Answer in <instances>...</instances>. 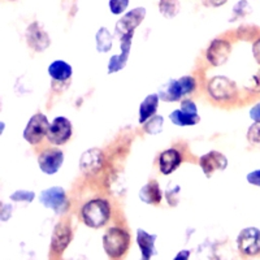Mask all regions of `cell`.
<instances>
[{"instance_id": "cell-18", "label": "cell", "mask_w": 260, "mask_h": 260, "mask_svg": "<svg viewBox=\"0 0 260 260\" xmlns=\"http://www.w3.org/2000/svg\"><path fill=\"white\" fill-rule=\"evenodd\" d=\"M181 162L182 157L180 151L176 148H168L159 155V171L161 172V175L168 176L181 166Z\"/></svg>"}, {"instance_id": "cell-29", "label": "cell", "mask_w": 260, "mask_h": 260, "mask_svg": "<svg viewBox=\"0 0 260 260\" xmlns=\"http://www.w3.org/2000/svg\"><path fill=\"white\" fill-rule=\"evenodd\" d=\"M130 0H110V11L112 15L117 16L125 12V9L129 6Z\"/></svg>"}, {"instance_id": "cell-24", "label": "cell", "mask_w": 260, "mask_h": 260, "mask_svg": "<svg viewBox=\"0 0 260 260\" xmlns=\"http://www.w3.org/2000/svg\"><path fill=\"white\" fill-rule=\"evenodd\" d=\"M159 11L164 18H175L181 11L180 0H159Z\"/></svg>"}, {"instance_id": "cell-25", "label": "cell", "mask_w": 260, "mask_h": 260, "mask_svg": "<svg viewBox=\"0 0 260 260\" xmlns=\"http://www.w3.org/2000/svg\"><path fill=\"white\" fill-rule=\"evenodd\" d=\"M162 124H164V117L160 115H154L143 124V130L145 133L151 134V136L160 134L162 132Z\"/></svg>"}, {"instance_id": "cell-11", "label": "cell", "mask_w": 260, "mask_h": 260, "mask_svg": "<svg viewBox=\"0 0 260 260\" xmlns=\"http://www.w3.org/2000/svg\"><path fill=\"white\" fill-rule=\"evenodd\" d=\"M73 133V126L72 122L64 116H59L50 124L47 132V141L51 145L61 146L65 145L71 139Z\"/></svg>"}, {"instance_id": "cell-3", "label": "cell", "mask_w": 260, "mask_h": 260, "mask_svg": "<svg viewBox=\"0 0 260 260\" xmlns=\"http://www.w3.org/2000/svg\"><path fill=\"white\" fill-rule=\"evenodd\" d=\"M130 246V234L124 228L112 226L103 236L104 252L111 259H121Z\"/></svg>"}, {"instance_id": "cell-7", "label": "cell", "mask_w": 260, "mask_h": 260, "mask_svg": "<svg viewBox=\"0 0 260 260\" xmlns=\"http://www.w3.org/2000/svg\"><path fill=\"white\" fill-rule=\"evenodd\" d=\"M237 246L241 254L246 257L260 255V231L257 228H245L237 237Z\"/></svg>"}, {"instance_id": "cell-31", "label": "cell", "mask_w": 260, "mask_h": 260, "mask_svg": "<svg viewBox=\"0 0 260 260\" xmlns=\"http://www.w3.org/2000/svg\"><path fill=\"white\" fill-rule=\"evenodd\" d=\"M246 90L252 94H260V71H257L256 73L254 74L248 82V85L246 86Z\"/></svg>"}, {"instance_id": "cell-2", "label": "cell", "mask_w": 260, "mask_h": 260, "mask_svg": "<svg viewBox=\"0 0 260 260\" xmlns=\"http://www.w3.org/2000/svg\"><path fill=\"white\" fill-rule=\"evenodd\" d=\"M197 89V81L191 76H183V77L175 80V78H171V80L167 81L164 85L161 86L157 91L160 96V101L164 102H178L180 99H182L183 96H187L191 92L195 91Z\"/></svg>"}, {"instance_id": "cell-4", "label": "cell", "mask_w": 260, "mask_h": 260, "mask_svg": "<svg viewBox=\"0 0 260 260\" xmlns=\"http://www.w3.org/2000/svg\"><path fill=\"white\" fill-rule=\"evenodd\" d=\"M207 92L216 103H232L238 98V86L231 78L225 76H216L208 82Z\"/></svg>"}, {"instance_id": "cell-19", "label": "cell", "mask_w": 260, "mask_h": 260, "mask_svg": "<svg viewBox=\"0 0 260 260\" xmlns=\"http://www.w3.org/2000/svg\"><path fill=\"white\" fill-rule=\"evenodd\" d=\"M157 240L156 234H150L143 229L137 231V243L141 250L143 260H150L154 256L156 250H155V241Z\"/></svg>"}, {"instance_id": "cell-37", "label": "cell", "mask_w": 260, "mask_h": 260, "mask_svg": "<svg viewBox=\"0 0 260 260\" xmlns=\"http://www.w3.org/2000/svg\"><path fill=\"white\" fill-rule=\"evenodd\" d=\"M190 257V251L187 250H182V251L178 252L175 256V260H187Z\"/></svg>"}, {"instance_id": "cell-23", "label": "cell", "mask_w": 260, "mask_h": 260, "mask_svg": "<svg viewBox=\"0 0 260 260\" xmlns=\"http://www.w3.org/2000/svg\"><path fill=\"white\" fill-rule=\"evenodd\" d=\"M95 43H96L98 52H110L113 46V37L110 30L107 29V27H101V29L98 30L96 36H95Z\"/></svg>"}, {"instance_id": "cell-15", "label": "cell", "mask_w": 260, "mask_h": 260, "mask_svg": "<svg viewBox=\"0 0 260 260\" xmlns=\"http://www.w3.org/2000/svg\"><path fill=\"white\" fill-rule=\"evenodd\" d=\"M25 37H26L27 46L36 52H45L51 45L50 37L43 26L37 21L27 26Z\"/></svg>"}, {"instance_id": "cell-14", "label": "cell", "mask_w": 260, "mask_h": 260, "mask_svg": "<svg viewBox=\"0 0 260 260\" xmlns=\"http://www.w3.org/2000/svg\"><path fill=\"white\" fill-rule=\"evenodd\" d=\"M64 162V154L59 148H47L38 156V166L45 175L52 176L59 172Z\"/></svg>"}, {"instance_id": "cell-6", "label": "cell", "mask_w": 260, "mask_h": 260, "mask_svg": "<svg viewBox=\"0 0 260 260\" xmlns=\"http://www.w3.org/2000/svg\"><path fill=\"white\" fill-rule=\"evenodd\" d=\"M48 127H50V122H48L47 116L38 112L30 117L22 136H24L25 141L30 145H39L43 141V138L47 137Z\"/></svg>"}, {"instance_id": "cell-17", "label": "cell", "mask_w": 260, "mask_h": 260, "mask_svg": "<svg viewBox=\"0 0 260 260\" xmlns=\"http://www.w3.org/2000/svg\"><path fill=\"white\" fill-rule=\"evenodd\" d=\"M132 41H133V36H124L120 38L121 52L118 53V55H113L110 59V61H108V74L117 73V72L122 71L125 68L127 60H129Z\"/></svg>"}, {"instance_id": "cell-13", "label": "cell", "mask_w": 260, "mask_h": 260, "mask_svg": "<svg viewBox=\"0 0 260 260\" xmlns=\"http://www.w3.org/2000/svg\"><path fill=\"white\" fill-rule=\"evenodd\" d=\"M232 53V43L228 39L216 38L210 43L206 57L212 67H221L228 61Z\"/></svg>"}, {"instance_id": "cell-8", "label": "cell", "mask_w": 260, "mask_h": 260, "mask_svg": "<svg viewBox=\"0 0 260 260\" xmlns=\"http://www.w3.org/2000/svg\"><path fill=\"white\" fill-rule=\"evenodd\" d=\"M146 15H147V11L143 7H138V8H134L126 12L125 16H122L116 22L115 34L118 38H121L124 36H134V31H136L139 25L142 24Z\"/></svg>"}, {"instance_id": "cell-36", "label": "cell", "mask_w": 260, "mask_h": 260, "mask_svg": "<svg viewBox=\"0 0 260 260\" xmlns=\"http://www.w3.org/2000/svg\"><path fill=\"white\" fill-rule=\"evenodd\" d=\"M250 117L254 121H260V102L255 104L251 110H250Z\"/></svg>"}, {"instance_id": "cell-33", "label": "cell", "mask_w": 260, "mask_h": 260, "mask_svg": "<svg viewBox=\"0 0 260 260\" xmlns=\"http://www.w3.org/2000/svg\"><path fill=\"white\" fill-rule=\"evenodd\" d=\"M202 4L207 8H219L222 7L228 0H201Z\"/></svg>"}, {"instance_id": "cell-34", "label": "cell", "mask_w": 260, "mask_h": 260, "mask_svg": "<svg viewBox=\"0 0 260 260\" xmlns=\"http://www.w3.org/2000/svg\"><path fill=\"white\" fill-rule=\"evenodd\" d=\"M11 212H12V207L9 204H3L2 206V212H0V219H2V221H7L12 216Z\"/></svg>"}, {"instance_id": "cell-27", "label": "cell", "mask_w": 260, "mask_h": 260, "mask_svg": "<svg viewBox=\"0 0 260 260\" xmlns=\"http://www.w3.org/2000/svg\"><path fill=\"white\" fill-rule=\"evenodd\" d=\"M9 198H11V201L17 202V203H20V202L31 203L34 201V198H36V192L29 191V190H17L13 194H11Z\"/></svg>"}, {"instance_id": "cell-35", "label": "cell", "mask_w": 260, "mask_h": 260, "mask_svg": "<svg viewBox=\"0 0 260 260\" xmlns=\"http://www.w3.org/2000/svg\"><path fill=\"white\" fill-rule=\"evenodd\" d=\"M252 55L257 64H260V38H257L252 45Z\"/></svg>"}, {"instance_id": "cell-22", "label": "cell", "mask_w": 260, "mask_h": 260, "mask_svg": "<svg viewBox=\"0 0 260 260\" xmlns=\"http://www.w3.org/2000/svg\"><path fill=\"white\" fill-rule=\"evenodd\" d=\"M48 74L56 82H65V81H68L72 77L73 69L67 61L56 60V61L51 62L50 67H48Z\"/></svg>"}, {"instance_id": "cell-5", "label": "cell", "mask_w": 260, "mask_h": 260, "mask_svg": "<svg viewBox=\"0 0 260 260\" xmlns=\"http://www.w3.org/2000/svg\"><path fill=\"white\" fill-rule=\"evenodd\" d=\"M73 240V231L69 221L57 222L53 228L52 236H51V257H60L64 251L68 248L69 243Z\"/></svg>"}, {"instance_id": "cell-26", "label": "cell", "mask_w": 260, "mask_h": 260, "mask_svg": "<svg viewBox=\"0 0 260 260\" xmlns=\"http://www.w3.org/2000/svg\"><path fill=\"white\" fill-rule=\"evenodd\" d=\"M251 12L252 8L247 0H240V2L234 6L233 12H232V17L229 18V22H234V21L240 20V18L246 17V16H248Z\"/></svg>"}, {"instance_id": "cell-30", "label": "cell", "mask_w": 260, "mask_h": 260, "mask_svg": "<svg viewBox=\"0 0 260 260\" xmlns=\"http://www.w3.org/2000/svg\"><path fill=\"white\" fill-rule=\"evenodd\" d=\"M180 190L181 187L178 186V185H176V186L173 187H169V189L166 191L167 202H168V204L171 206V207H176V206L178 204V195H180Z\"/></svg>"}, {"instance_id": "cell-20", "label": "cell", "mask_w": 260, "mask_h": 260, "mask_svg": "<svg viewBox=\"0 0 260 260\" xmlns=\"http://www.w3.org/2000/svg\"><path fill=\"white\" fill-rule=\"evenodd\" d=\"M161 190H160L159 182L155 180L150 181L139 190V199L146 204H152V206H159L161 203Z\"/></svg>"}, {"instance_id": "cell-10", "label": "cell", "mask_w": 260, "mask_h": 260, "mask_svg": "<svg viewBox=\"0 0 260 260\" xmlns=\"http://www.w3.org/2000/svg\"><path fill=\"white\" fill-rule=\"evenodd\" d=\"M169 120L177 126H191L201 121V116L198 115L197 104L191 99H185L181 103L180 110H176L169 115Z\"/></svg>"}, {"instance_id": "cell-32", "label": "cell", "mask_w": 260, "mask_h": 260, "mask_svg": "<svg viewBox=\"0 0 260 260\" xmlns=\"http://www.w3.org/2000/svg\"><path fill=\"white\" fill-rule=\"evenodd\" d=\"M246 180H247V182L250 183V185L260 187V169L250 172V173L246 176Z\"/></svg>"}, {"instance_id": "cell-16", "label": "cell", "mask_w": 260, "mask_h": 260, "mask_svg": "<svg viewBox=\"0 0 260 260\" xmlns=\"http://www.w3.org/2000/svg\"><path fill=\"white\" fill-rule=\"evenodd\" d=\"M199 166L207 178L212 177L216 172H222L228 167V159L219 151H210L199 159Z\"/></svg>"}, {"instance_id": "cell-38", "label": "cell", "mask_w": 260, "mask_h": 260, "mask_svg": "<svg viewBox=\"0 0 260 260\" xmlns=\"http://www.w3.org/2000/svg\"><path fill=\"white\" fill-rule=\"evenodd\" d=\"M11 2H15V0H11Z\"/></svg>"}, {"instance_id": "cell-21", "label": "cell", "mask_w": 260, "mask_h": 260, "mask_svg": "<svg viewBox=\"0 0 260 260\" xmlns=\"http://www.w3.org/2000/svg\"><path fill=\"white\" fill-rule=\"evenodd\" d=\"M159 102V94H150L145 98V101L139 106V124L143 125L148 118H151L156 113Z\"/></svg>"}, {"instance_id": "cell-28", "label": "cell", "mask_w": 260, "mask_h": 260, "mask_svg": "<svg viewBox=\"0 0 260 260\" xmlns=\"http://www.w3.org/2000/svg\"><path fill=\"white\" fill-rule=\"evenodd\" d=\"M246 138L251 145L260 146V121H254V124L250 125Z\"/></svg>"}, {"instance_id": "cell-12", "label": "cell", "mask_w": 260, "mask_h": 260, "mask_svg": "<svg viewBox=\"0 0 260 260\" xmlns=\"http://www.w3.org/2000/svg\"><path fill=\"white\" fill-rule=\"evenodd\" d=\"M104 162L106 157L103 151L99 148H90L81 155L80 169L86 176H96L104 168Z\"/></svg>"}, {"instance_id": "cell-9", "label": "cell", "mask_w": 260, "mask_h": 260, "mask_svg": "<svg viewBox=\"0 0 260 260\" xmlns=\"http://www.w3.org/2000/svg\"><path fill=\"white\" fill-rule=\"evenodd\" d=\"M39 201L48 210H52L56 213L67 212L69 207V202L65 194V190L60 186H52L43 190L39 195Z\"/></svg>"}, {"instance_id": "cell-1", "label": "cell", "mask_w": 260, "mask_h": 260, "mask_svg": "<svg viewBox=\"0 0 260 260\" xmlns=\"http://www.w3.org/2000/svg\"><path fill=\"white\" fill-rule=\"evenodd\" d=\"M81 220L86 226L99 229L111 217V204L107 199H91L81 208Z\"/></svg>"}]
</instances>
